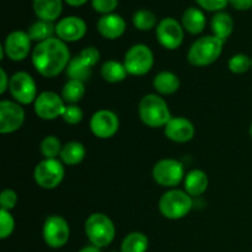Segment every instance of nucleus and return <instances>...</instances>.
I'll return each mask as SVG.
<instances>
[{
  "mask_svg": "<svg viewBox=\"0 0 252 252\" xmlns=\"http://www.w3.org/2000/svg\"><path fill=\"white\" fill-rule=\"evenodd\" d=\"M133 25L139 31H149V30L154 29L158 26L157 16L153 11L148 9H140L137 10L133 15Z\"/></svg>",
  "mask_w": 252,
  "mask_h": 252,
  "instance_id": "nucleus-30",
  "label": "nucleus"
},
{
  "mask_svg": "<svg viewBox=\"0 0 252 252\" xmlns=\"http://www.w3.org/2000/svg\"><path fill=\"white\" fill-rule=\"evenodd\" d=\"M65 176L63 162L57 159H44L34 167L36 184L44 189H57Z\"/></svg>",
  "mask_w": 252,
  "mask_h": 252,
  "instance_id": "nucleus-7",
  "label": "nucleus"
},
{
  "mask_svg": "<svg viewBox=\"0 0 252 252\" xmlns=\"http://www.w3.org/2000/svg\"><path fill=\"white\" fill-rule=\"evenodd\" d=\"M193 207L192 197L182 189H172L165 192L159 199V211L165 218L177 220L191 212Z\"/></svg>",
  "mask_w": 252,
  "mask_h": 252,
  "instance_id": "nucleus-5",
  "label": "nucleus"
},
{
  "mask_svg": "<svg viewBox=\"0 0 252 252\" xmlns=\"http://www.w3.org/2000/svg\"><path fill=\"white\" fill-rule=\"evenodd\" d=\"M149 248V239L140 231L129 233L121 244V252H147Z\"/></svg>",
  "mask_w": 252,
  "mask_h": 252,
  "instance_id": "nucleus-28",
  "label": "nucleus"
},
{
  "mask_svg": "<svg viewBox=\"0 0 252 252\" xmlns=\"http://www.w3.org/2000/svg\"><path fill=\"white\" fill-rule=\"evenodd\" d=\"M64 1H65L68 5H70V6L76 7V6H83V5L86 4L89 0H64Z\"/></svg>",
  "mask_w": 252,
  "mask_h": 252,
  "instance_id": "nucleus-41",
  "label": "nucleus"
},
{
  "mask_svg": "<svg viewBox=\"0 0 252 252\" xmlns=\"http://www.w3.org/2000/svg\"><path fill=\"white\" fill-rule=\"evenodd\" d=\"M138 113L142 122L150 128L165 127L172 118L167 102L157 94L143 96L138 106Z\"/></svg>",
  "mask_w": 252,
  "mask_h": 252,
  "instance_id": "nucleus-2",
  "label": "nucleus"
},
{
  "mask_svg": "<svg viewBox=\"0 0 252 252\" xmlns=\"http://www.w3.org/2000/svg\"><path fill=\"white\" fill-rule=\"evenodd\" d=\"M185 29L174 17H165L158 22L157 38L164 48L174 51L184 42Z\"/></svg>",
  "mask_w": 252,
  "mask_h": 252,
  "instance_id": "nucleus-11",
  "label": "nucleus"
},
{
  "mask_svg": "<svg viewBox=\"0 0 252 252\" xmlns=\"http://www.w3.org/2000/svg\"><path fill=\"white\" fill-rule=\"evenodd\" d=\"M43 240L49 248L61 249L70 238V228L63 217L49 216L43 224Z\"/></svg>",
  "mask_w": 252,
  "mask_h": 252,
  "instance_id": "nucleus-10",
  "label": "nucleus"
},
{
  "mask_svg": "<svg viewBox=\"0 0 252 252\" xmlns=\"http://www.w3.org/2000/svg\"><path fill=\"white\" fill-rule=\"evenodd\" d=\"M14 229L15 220L12 218L11 213L1 209L0 211V239L5 240V239L10 238L11 234L14 233Z\"/></svg>",
  "mask_w": 252,
  "mask_h": 252,
  "instance_id": "nucleus-33",
  "label": "nucleus"
},
{
  "mask_svg": "<svg viewBox=\"0 0 252 252\" xmlns=\"http://www.w3.org/2000/svg\"><path fill=\"white\" fill-rule=\"evenodd\" d=\"M32 39L25 31H12L5 38L2 49L10 61L22 62L29 57L31 51Z\"/></svg>",
  "mask_w": 252,
  "mask_h": 252,
  "instance_id": "nucleus-14",
  "label": "nucleus"
},
{
  "mask_svg": "<svg viewBox=\"0 0 252 252\" xmlns=\"http://www.w3.org/2000/svg\"><path fill=\"white\" fill-rule=\"evenodd\" d=\"M79 252H101V250L94 245H88V246H85V248L81 249Z\"/></svg>",
  "mask_w": 252,
  "mask_h": 252,
  "instance_id": "nucleus-42",
  "label": "nucleus"
},
{
  "mask_svg": "<svg viewBox=\"0 0 252 252\" xmlns=\"http://www.w3.org/2000/svg\"><path fill=\"white\" fill-rule=\"evenodd\" d=\"M126 27L127 25H126L125 19L121 15L113 14V12L108 15H102L96 24L98 33L103 38L111 39V41L122 37L126 32Z\"/></svg>",
  "mask_w": 252,
  "mask_h": 252,
  "instance_id": "nucleus-18",
  "label": "nucleus"
},
{
  "mask_svg": "<svg viewBox=\"0 0 252 252\" xmlns=\"http://www.w3.org/2000/svg\"><path fill=\"white\" fill-rule=\"evenodd\" d=\"M225 42L213 34L203 36L193 42L187 53V61L193 66H207L218 61Z\"/></svg>",
  "mask_w": 252,
  "mask_h": 252,
  "instance_id": "nucleus-3",
  "label": "nucleus"
},
{
  "mask_svg": "<svg viewBox=\"0 0 252 252\" xmlns=\"http://www.w3.org/2000/svg\"><path fill=\"white\" fill-rule=\"evenodd\" d=\"M85 95V84L78 80H68L62 89V98L68 105H76Z\"/></svg>",
  "mask_w": 252,
  "mask_h": 252,
  "instance_id": "nucleus-29",
  "label": "nucleus"
},
{
  "mask_svg": "<svg viewBox=\"0 0 252 252\" xmlns=\"http://www.w3.org/2000/svg\"><path fill=\"white\" fill-rule=\"evenodd\" d=\"M251 70H252V64H251Z\"/></svg>",
  "mask_w": 252,
  "mask_h": 252,
  "instance_id": "nucleus-44",
  "label": "nucleus"
},
{
  "mask_svg": "<svg viewBox=\"0 0 252 252\" xmlns=\"http://www.w3.org/2000/svg\"><path fill=\"white\" fill-rule=\"evenodd\" d=\"M181 24L185 31H187L189 33L199 34L206 29V15H204L203 10L199 9V7L191 6L185 10L184 14H182Z\"/></svg>",
  "mask_w": 252,
  "mask_h": 252,
  "instance_id": "nucleus-19",
  "label": "nucleus"
},
{
  "mask_svg": "<svg viewBox=\"0 0 252 252\" xmlns=\"http://www.w3.org/2000/svg\"><path fill=\"white\" fill-rule=\"evenodd\" d=\"M9 91L14 100L20 105H30L37 98V85L26 71H17L10 78Z\"/></svg>",
  "mask_w": 252,
  "mask_h": 252,
  "instance_id": "nucleus-9",
  "label": "nucleus"
},
{
  "mask_svg": "<svg viewBox=\"0 0 252 252\" xmlns=\"http://www.w3.org/2000/svg\"><path fill=\"white\" fill-rule=\"evenodd\" d=\"M0 79H1V85H0V94H5V91L9 90V84H10V78L7 76L6 71L4 68L0 69Z\"/></svg>",
  "mask_w": 252,
  "mask_h": 252,
  "instance_id": "nucleus-40",
  "label": "nucleus"
},
{
  "mask_svg": "<svg viewBox=\"0 0 252 252\" xmlns=\"http://www.w3.org/2000/svg\"><path fill=\"white\" fill-rule=\"evenodd\" d=\"M86 33V22L79 16H66L56 24V36L63 42L80 41Z\"/></svg>",
  "mask_w": 252,
  "mask_h": 252,
  "instance_id": "nucleus-16",
  "label": "nucleus"
},
{
  "mask_svg": "<svg viewBox=\"0 0 252 252\" xmlns=\"http://www.w3.org/2000/svg\"><path fill=\"white\" fill-rule=\"evenodd\" d=\"M65 71L68 75V80H78L85 83L86 80L90 79L91 74H93V68L86 64L80 57L76 56L69 62Z\"/></svg>",
  "mask_w": 252,
  "mask_h": 252,
  "instance_id": "nucleus-26",
  "label": "nucleus"
},
{
  "mask_svg": "<svg viewBox=\"0 0 252 252\" xmlns=\"http://www.w3.org/2000/svg\"><path fill=\"white\" fill-rule=\"evenodd\" d=\"M91 6L101 15L112 14L118 6V0H91Z\"/></svg>",
  "mask_w": 252,
  "mask_h": 252,
  "instance_id": "nucleus-35",
  "label": "nucleus"
},
{
  "mask_svg": "<svg viewBox=\"0 0 252 252\" xmlns=\"http://www.w3.org/2000/svg\"><path fill=\"white\" fill-rule=\"evenodd\" d=\"M123 64L130 75H145L152 70L154 65V54L152 49L145 44H134L126 53Z\"/></svg>",
  "mask_w": 252,
  "mask_h": 252,
  "instance_id": "nucleus-6",
  "label": "nucleus"
},
{
  "mask_svg": "<svg viewBox=\"0 0 252 252\" xmlns=\"http://www.w3.org/2000/svg\"><path fill=\"white\" fill-rule=\"evenodd\" d=\"M211 29L213 36L218 37L223 42L231 36L234 31V20L230 14L225 11H218L211 20Z\"/></svg>",
  "mask_w": 252,
  "mask_h": 252,
  "instance_id": "nucleus-21",
  "label": "nucleus"
},
{
  "mask_svg": "<svg viewBox=\"0 0 252 252\" xmlns=\"http://www.w3.org/2000/svg\"><path fill=\"white\" fill-rule=\"evenodd\" d=\"M85 234L91 245L98 249L111 245L115 240L116 228L113 221L103 213H94L86 219Z\"/></svg>",
  "mask_w": 252,
  "mask_h": 252,
  "instance_id": "nucleus-4",
  "label": "nucleus"
},
{
  "mask_svg": "<svg viewBox=\"0 0 252 252\" xmlns=\"http://www.w3.org/2000/svg\"><path fill=\"white\" fill-rule=\"evenodd\" d=\"M229 4L239 11H246L252 9V0H229Z\"/></svg>",
  "mask_w": 252,
  "mask_h": 252,
  "instance_id": "nucleus-39",
  "label": "nucleus"
},
{
  "mask_svg": "<svg viewBox=\"0 0 252 252\" xmlns=\"http://www.w3.org/2000/svg\"><path fill=\"white\" fill-rule=\"evenodd\" d=\"M165 135L167 139L175 143H187L194 137L193 123L184 117H172L164 127Z\"/></svg>",
  "mask_w": 252,
  "mask_h": 252,
  "instance_id": "nucleus-17",
  "label": "nucleus"
},
{
  "mask_svg": "<svg viewBox=\"0 0 252 252\" xmlns=\"http://www.w3.org/2000/svg\"><path fill=\"white\" fill-rule=\"evenodd\" d=\"M62 118L65 123L71 126L79 125L84 118V112L79 106L76 105H66L65 110H64Z\"/></svg>",
  "mask_w": 252,
  "mask_h": 252,
  "instance_id": "nucleus-34",
  "label": "nucleus"
},
{
  "mask_svg": "<svg viewBox=\"0 0 252 252\" xmlns=\"http://www.w3.org/2000/svg\"><path fill=\"white\" fill-rule=\"evenodd\" d=\"M201 9L211 12L223 11L226 5H229V0H194Z\"/></svg>",
  "mask_w": 252,
  "mask_h": 252,
  "instance_id": "nucleus-36",
  "label": "nucleus"
},
{
  "mask_svg": "<svg viewBox=\"0 0 252 252\" xmlns=\"http://www.w3.org/2000/svg\"><path fill=\"white\" fill-rule=\"evenodd\" d=\"M25 122V110L16 101L0 102V133L9 134L19 130Z\"/></svg>",
  "mask_w": 252,
  "mask_h": 252,
  "instance_id": "nucleus-13",
  "label": "nucleus"
},
{
  "mask_svg": "<svg viewBox=\"0 0 252 252\" xmlns=\"http://www.w3.org/2000/svg\"><path fill=\"white\" fill-rule=\"evenodd\" d=\"M17 203V194L16 192L12 189H4L0 194V204H1V209L10 212L12 208H15Z\"/></svg>",
  "mask_w": 252,
  "mask_h": 252,
  "instance_id": "nucleus-38",
  "label": "nucleus"
},
{
  "mask_svg": "<svg viewBox=\"0 0 252 252\" xmlns=\"http://www.w3.org/2000/svg\"><path fill=\"white\" fill-rule=\"evenodd\" d=\"M86 149L81 143L79 142H69L63 145L61 152V160L65 165L74 166L78 165L85 159Z\"/></svg>",
  "mask_w": 252,
  "mask_h": 252,
  "instance_id": "nucleus-24",
  "label": "nucleus"
},
{
  "mask_svg": "<svg viewBox=\"0 0 252 252\" xmlns=\"http://www.w3.org/2000/svg\"><path fill=\"white\" fill-rule=\"evenodd\" d=\"M79 57H80L86 64H89L91 68H94V66L98 63V61H100V51H98L96 47H86V48H84L83 51L80 52Z\"/></svg>",
  "mask_w": 252,
  "mask_h": 252,
  "instance_id": "nucleus-37",
  "label": "nucleus"
},
{
  "mask_svg": "<svg viewBox=\"0 0 252 252\" xmlns=\"http://www.w3.org/2000/svg\"><path fill=\"white\" fill-rule=\"evenodd\" d=\"M31 58L37 73L49 79L56 78L65 70L71 61L68 46L58 37H52L37 43L32 51Z\"/></svg>",
  "mask_w": 252,
  "mask_h": 252,
  "instance_id": "nucleus-1",
  "label": "nucleus"
},
{
  "mask_svg": "<svg viewBox=\"0 0 252 252\" xmlns=\"http://www.w3.org/2000/svg\"><path fill=\"white\" fill-rule=\"evenodd\" d=\"M34 112L41 120L53 121L62 117L65 110V102L57 93L43 91L34 101Z\"/></svg>",
  "mask_w": 252,
  "mask_h": 252,
  "instance_id": "nucleus-12",
  "label": "nucleus"
},
{
  "mask_svg": "<svg viewBox=\"0 0 252 252\" xmlns=\"http://www.w3.org/2000/svg\"><path fill=\"white\" fill-rule=\"evenodd\" d=\"M209 185L208 176L204 171L194 169L185 176V191L191 197H197L207 191Z\"/></svg>",
  "mask_w": 252,
  "mask_h": 252,
  "instance_id": "nucleus-22",
  "label": "nucleus"
},
{
  "mask_svg": "<svg viewBox=\"0 0 252 252\" xmlns=\"http://www.w3.org/2000/svg\"><path fill=\"white\" fill-rule=\"evenodd\" d=\"M128 75L125 64L117 61H107L101 66V76L107 83L116 84L125 80Z\"/></svg>",
  "mask_w": 252,
  "mask_h": 252,
  "instance_id": "nucleus-25",
  "label": "nucleus"
},
{
  "mask_svg": "<svg viewBox=\"0 0 252 252\" xmlns=\"http://www.w3.org/2000/svg\"><path fill=\"white\" fill-rule=\"evenodd\" d=\"M26 32L29 33L30 38L32 41L39 43V42L47 41V39L54 37V34H56V25L53 22L44 21V20H37L29 27Z\"/></svg>",
  "mask_w": 252,
  "mask_h": 252,
  "instance_id": "nucleus-27",
  "label": "nucleus"
},
{
  "mask_svg": "<svg viewBox=\"0 0 252 252\" xmlns=\"http://www.w3.org/2000/svg\"><path fill=\"white\" fill-rule=\"evenodd\" d=\"M90 129L100 139L112 138L120 129V120L113 111L100 110L90 120Z\"/></svg>",
  "mask_w": 252,
  "mask_h": 252,
  "instance_id": "nucleus-15",
  "label": "nucleus"
},
{
  "mask_svg": "<svg viewBox=\"0 0 252 252\" xmlns=\"http://www.w3.org/2000/svg\"><path fill=\"white\" fill-rule=\"evenodd\" d=\"M32 7L38 20L54 22L63 11V0H33Z\"/></svg>",
  "mask_w": 252,
  "mask_h": 252,
  "instance_id": "nucleus-20",
  "label": "nucleus"
},
{
  "mask_svg": "<svg viewBox=\"0 0 252 252\" xmlns=\"http://www.w3.org/2000/svg\"><path fill=\"white\" fill-rule=\"evenodd\" d=\"M250 137H251V139H252V123H251V126H250Z\"/></svg>",
  "mask_w": 252,
  "mask_h": 252,
  "instance_id": "nucleus-43",
  "label": "nucleus"
},
{
  "mask_svg": "<svg viewBox=\"0 0 252 252\" xmlns=\"http://www.w3.org/2000/svg\"><path fill=\"white\" fill-rule=\"evenodd\" d=\"M153 86L160 95H172L180 89V79L172 71H160L155 75Z\"/></svg>",
  "mask_w": 252,
  "mask_h": 252,
  "instance_id": "nucleus-23",
  "label": "nucleus"
},
{
  "mask_svg": "<svg viewBox=\"0 0 252 252\" xmlns=\"http://www.w3.org/2000/svg\"><path fill=\"white\" fill-rule=\"evenodd\" d=\"M185 176L184 164L176 159H162L153 167V179L162 187L172 189L177 186Z\"/></svg>",
  "mask_w": 252,
  "mask_h": 252,
  "instance_id": "nucleus-8",
  "label": "nucleus"
},
{
  "mask_svg": "<svg viewBox=\"0 0 252 252\" xmlns=\"http://www.w3.org/2000/svg\"><path fill=\"white\" fill-rule=\"evenodd\" d=\"M252 58L243 53H238L231 57L228 62L229 70L234 74H244L251 69Z\"/></svg>",
  "mask_w": 252,
  "mask_h": 252,
  "instance_id": "nucleus-32",
  "label": "nucleus"
},
{
  "mask_svg": "<svg viewBox=\"0 0 252 252\" xmlns=\"http://www.w3.org/2000/svg\"><path fill=\"white\" fill-rule=\"evenodd\" d=\"M62 148L63 145L56 135H47L39 144V150L44 159H57V157L61 155Z\"/></svg>",
  "mask_w": 252,
  "mask_h": 252,
  "instance_id": "nucleus-31",
  "label": "nucleus"
}]
</instances>
